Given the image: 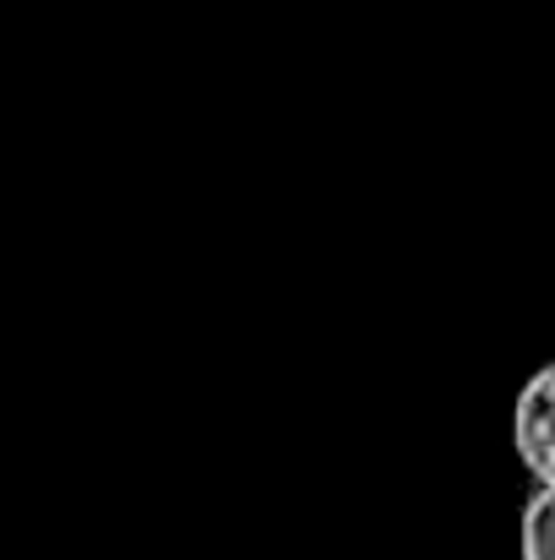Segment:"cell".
Here are the masks:
<instances>
[{"label":"cell","mask_w":555,"mask_h":560,"mask_svg":"<svg viewBox=\"0 0 555 560\" xmlns=\"http://www.w3.org/2000/svg\"><path fill=\"white\" fill-rule=\"evenodd\" d=\"M512 452L534 485H555V360L512 397Z\"/></svg>","instance_id":"6da1fadb"},{"label":"cell","mask_w":555,"mask_h":560,"mask_svg":"<svg viewBox=\"0 0 555 560\" xmlns=\"http://www.w3.org/2000/svg\"><path fill=\"white\" fill-rule=\"evenodd\" d=\"M518 556L523 560H555V485H534L518 517Z\"/></svg>","instance_id":"7a4b0ae2"}]
</instances>
